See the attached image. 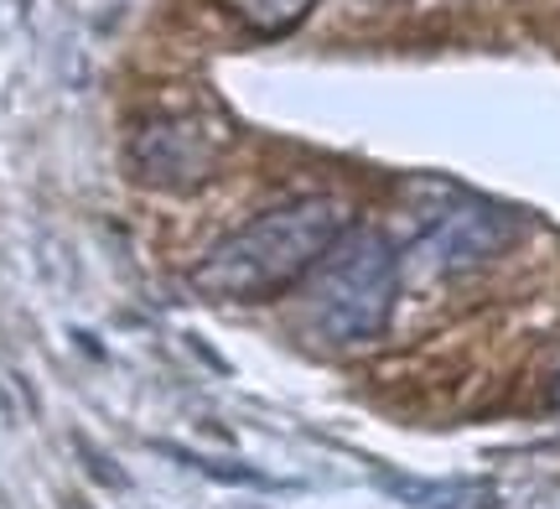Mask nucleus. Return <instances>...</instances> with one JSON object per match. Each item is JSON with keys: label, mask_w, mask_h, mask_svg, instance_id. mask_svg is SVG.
Listing matches in <instances>:
<instances>
[{"label": "nucleus", "mask_w": 560, "mask_h": 509, "mask_svg": "<svg viewBox=\"0 0 560 509\" xmlns=\"http://www.w3.org/2000/svg\"><path fill=\"white\" fill-rule=\"evenodd\" d=\"M400 297V255L380 229L348 224L317 265L312 281V327L327 344H369L389 327Z\"/></svg>", "instance_id": "obj_2"}, {"label": "nucleus", "mask_w": 560, "mask_h": 509, "mask_svg": "<svg viewBox=\"0 0 560 509\" xmlns=\"http://www.w3.org/2000/svg\"><path fill=\"white\" fill-rule=\"evenodd\" d=\"M520 234V213L488 204V198H457L425 219L420 240L410 245V261L425 276H457V270H472V265H488L493 255H503Z\"/></svg>", "instance_id": "obj_4"}, {"label": "nucleus", "mask_w": 560, "mask_h": 509, "mask_svg": "<svg viewBox=\"0 0 560 509\" xmlns=\"http://www.w3.org/2000/svg\"><path fill=\"white\" fill-rule=\"evenodd\" d=\"M68 509H89V505H79V499H73V505H68Z\"/></svg>", "instance_id": "obj_7"}, {"label": "nucleus", "mask_w": 560, "mask_h": 509, "mask_svg": "<svg viewBox=\"0 0 560 509\" xmlns=\"http://www.w3.org/2000/svg\"><path fill=\"white\" fill-rule=\"evenodd\" d=\"M342 229L348 204L332 193L276 204L208 250L192 270V286L213 302H270L291 291L306 270H317L322 255L342 240Z\"/></svg>", "instance_id": "obj_1"}, {"label": "nucleus", "mask_w": 560, "mask_h": 509, "mask_svg": "<svg viewBox=\"0 0 560 509\" xmlns=\"http://www.w3.org/2000/svg\"><path fill=\"white\" fill-rule=\"evenodd\" d=\"M550 401H556V406H560V380H556V390H550Z\"/></svg>", "instance_id": "obj_6"}, {"label": "nucleus", "mask_w": 560, "mask_h": 509, "mask_svg": "<svg viewBox=\"0 0 560 509\" xmlns=\"http://www.w3.org/2000/svg\"><path fill=\"white\" fill-rule=\"evenodd\" d=\"M229 120L213 109H161L130 130L125 141V166L140 187L156 193H192L219 172L229 151Z\"/></svg>", "instance_id": "obj_3"}, {"label": "nucleus", "mask_w": 560, "mask_h": 509, "mask_svg": "<svg viewBox=\"0 0 560 509\" xmlns=\"http://www.w3.org/2000/svg\"><path fill=\"white\" fill-rule=\"evenodd\" d=\"M219 5L229 16H240V26L255 32V37H285L312 16L317 0H219Z\"/></svg>", "instance_id": "obj_5"}]
</instances>
